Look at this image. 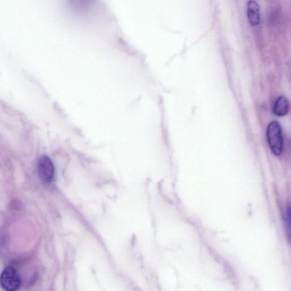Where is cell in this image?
<instances>
[{"label": "cell", "instance_id": "cell-3", "mask_svg": "<svg viewBox=\"0 0 291 291\" xmlns=\"http://www.w3.org/2000/svg\"><path fill=\"white\" fill-rule=\"evenodd\" d=\"M37 170L42 181L50 183L54 179L55 169L51 159L47 156L41 157L38 162Z\"/></svg>", "mask_w": 291, "mask_h": 291}, {"label": "cell", "instance_id": "cell-4", "mask_svg": "<svg viewBox=\"0 0 291 291\" xmlns=\"http://www.w3.org/2000/svg\"><path fill=\"white\" fill-rule=\"evenodd\" d=\"M248 17L249 22L252 26H257L260 24L259 6L254 1H249L248 4Z\"/></svg>", "mask_w": 291, "mask_h": 291}, {"label": "cell", "instance_id": "cell-2", "mask_svg": "<svg viewBox=\"0 0 291 291\" xmlns=\"http://www.w3.org/2000/svg\"><path fill=\"white\" fill-rule=\"evenodd\" d=\"M21 278L13 267L9 266L0 275V286L6 291H16L21 286Z\"/></svg>", "mask_w": 291, "mask_h": 291}, {"label": "cell", "instance_id": "cell-5", "mask_svg": "<svg viewBox=\"0 0 291 291\" xmlns=\"http://www.w3.org/2000/svg\"><path fill=\"white\" fill-rule=\"evenodd\" d=\"M289 109L290 103L288 99L285 96H281L276 100L273 111L276 115L281 117L286 115L289 111Z\"/></svg>", "mask_w": 291, "mask_h": 291}, {"label": "cell", "instance_id": "cell-1", "mask_svg": "<svg viewBox=\"0 0 291 291\" xmlns=\"http://www.w3.org/2000/svg\"><path fill=\"white\" fill-rule=\"evenodd\" d=\"M268 144L276 156L282 154L283 149V138L281 125L278 122H271L267 131Z\"/></svg>", "mask_w": 291, "mask_h": 291}]
</instances>
